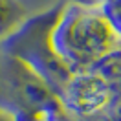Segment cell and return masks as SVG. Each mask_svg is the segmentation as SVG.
<instances>
[{
  "label": "cell",
  "instance_id": "cell-7",
  "mask_svg": "<svg viewBox=\"0 0 121 121\" xmlns=\"http://www.w3.org/2000/svg\"><path fill=\"white\" fill-rule=\"evenodd\" d=\"M0 121H15V117L11 116V114H8V112H4L2 108H0Z\"/></svg>",
  "mask_w": 121,
  "mask_h": 121
},
{
  "label": "cell",
  "instance_id": "cell-8",
  "mask_svg": "<svg viewBox=\"0 0 121 121\" xmlns=\"http://www.w3.org/2000/svg\"><path fill=\"white\" fill-rule=\"evenodd\" d=\"M60 121H62V119H60Z\"/></svg>",
  "mask_w": 121,
  "mask_h": 121
},
{
  "label": "cell",
  "instance_id": "cell-1",
  "mask_svg": "<svg viewBox=\"0 0 121 121\" xmlns=\"http://www.w3.org/2000/svg\"><path fill=\"white\" fill-rule=\"evenodd\" d=\"M52 44L59 59L75 75L90 72L121 50V35L103 6L64 2L52 30Z\"/></svg>",
  "mask_w": 121,
  "mask_h": 121
},
{
  "label": "cell",
  "instance_id": "cell-5",
  "mask_svg": "<svg viewBox=\"0 0 121 121\" xmlns=\"http://www.w3.org/2000/svg\"><path fill=\"white\" fill-rule=\"evenodd\" d=\"M94 70L101 72L103 75L114 84V88L121 90V50L119 52L108 55L99 66H95Z\"/></svg>",
  "mask_w": 121,
  "mask_h": 121
},
{
  "label": "cell",
  "instance_id": "cell-6",
  "mask_svg": "<svg viewBox=\"0 0 121 121\" xmlns=\"http://www.w3.org/2000/svg\"><path fill=\"white\" fill-rule=\"evenodd\" d=\"M68 2H75V4H84V6H105L108 0H68Z\"/></svg>",
  "mask_w": 121,
  "mask_h": 121
},
{
  "label": "cell",
  "instance_id": "cell-4",
  "mask_svg": "<svg viewBox=\"0 0 121 121\" xmlns=\"http://www.w3.org/2000/svg\"><path fill=\"white\" fill-rule=\"evenodd\" d=\"M26 20V9L18 0H0V40Z\"/></svg>",
  "mask_w": 121,
  "mask_h": 121
},
{
  "label": "cell",
  "instance_id": "cell-3",
  "mask_svg": "<svg viewBox=\"0 0 121 121\" xmlns=\"http://www.w3.org/2000/svg\"><path fill=\"white\" fill-rule=\"evenodd\" d=\"M116 88L101 72L90 70L72 75L60 94L64 112L75 119L103 117L114 101Z\"/></svg>",
  "mask_w": 121,
  "mask_h": 121
},
{
  "label": "cell",
  "instance_id": "cell-2",
  "mask_svg": "<svg viewBox=\"0 0 121 121\" xmlns=\"http://www.w3.org/2000/svg\"><path fill=\"white\" fill-rule=\"evenodd\" d=\"M60 6H55L50 11H44L33 18H26L15 31L0 40V50L20 59L28 64L60 99L64 86L72 79V72L59 59L52 44V30L55 18L60 11Z\"/></svg>",
  "mask_w": 121,
  "mask_h": 121
}]
</instances>
